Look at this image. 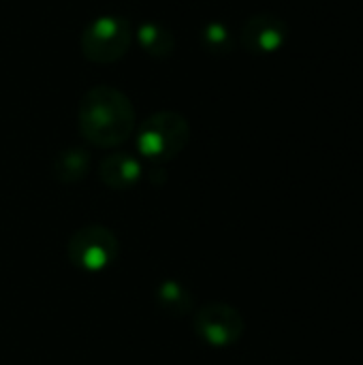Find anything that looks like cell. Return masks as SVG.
I'll use <instances>...</instances> for the list:
<instances>
[{"label":"cell","mask_w":363,"mask_h":365,"mask_svg":"<svg viewBox=\"0 0 363 365\" xmlns=\"http://www.w3.org/2000/svg\"><path fill=\"white\" fill-rule=\"evenodd\" d=\"M53 178L62 184H77L90 171V154L83 148H66L53 156Z\"/></svg>","instance_id":"9"},{"label":"cell","mask_w":363,"mask_h":365,"mask_svg":"<svg viewBox=\"0 0 363 365\" xmlns=\"http://www.w3.org/2000/svg\"><path fill=\"white\" fill-rule=\"evenodd\" d=\"M137 41L141 49L154 58H167L175 49V36L169 28H165L158 21H143L137 28Z\"/></svg>","instance_id":"10"},{"label":"cell","mask_w":363,"mask_h":365,"mask_svg":"<svg viewBox=\"0 0 363 365\" xmlns=\"http://www.w3.org/2000/svg\"><path fill=\"white\" fill-rule=\"evenodd\" d=\"M193 329L197 338L208 346L227 349L242 340L246 323L237 308L223 302H212L195 312Z\"/></svg>","instance_id":"5"},{"label":"cell","mask_w":363,"mask_h":365,"mask_svg":"<svg viewBox=\"0 0 363 365\" xmlns=\"http://www.w3.org/2000/svg\"><path fill=\"white\" fill-rule=\"evenodd\" d=\"M201 45L210 53H229L235 47L233 32L223 21H210L201 30Z\"/></svg>","instance_id":"11"},{"label":"cell","mask_w":363,"mask_h":365,"mask_svg":"<svg viewBox=\"0 0 363 365\" xmlns=\"http://www.w3.org/2000/svg\"><path fill=\"white\" fill-rule=\"evenodd\" d=\"M77 126L88 143L96 148H116L135 130L133 103L113 86H94L79 103Z\"/></svg>","instance_id":"1"},{"label":"cell","mask_w":363,"mask_h":365,"mask_svg":"<svg viewBox=\"0 0 363 365\" xmlns=\"http://www.w3.org/2000/svg\"><path fill=\"white\" fill-rule=\"evenodd\" d=\"M98 175H101L103 184L109 186L111 190H128L135 184H139V180L143 175V167H141L139 158H135L133 154L113 152L101 160Z\"/></svg>","instance_id":"7"},{"label":"cell","mask_w":363,"mask_h":365,"mask_svg":"<svg viewBox=\"0 0 363 365\" xmlns=\"http://www.w3.org/2000/svg\"><path fill=\"white\" fill-rule=\"evenodd\" d=\"M289 38V26L274 13H257L246 19L240 32V43L246 51L257 56L276 53Z\"/></svg>","instance_id":"6"},{"label":"cell","mask_w":363,"mask_h":365,"mask_svg":"<svg viewBox=\"0 0 363 365\" xmlns=\"http://www.w3.org/2000/svg\"><path fill=\"white\" fill-rule=\"evenodd\" d=\"M120 255V242L111 229L103 225H86L77 229L66 246L68 261L88 274H98L116 263Z\"/></svg>","instance_id":"4"},{"label":"cell","mask_w":363,"mask_h":365,"mask_svg":"<svg viewBox=\"0 0 363 365\" xmlns=\"http://www.w3.org/2000/svg\"><path fill=\"white\" fill-rule=\"evenodd\" d=\"M135 30L126 17L101 15L92 19L81 34V53L94 64H113L126 56L133 43Z\"/></svg>","instance_id":"3"},{"label":"cell","mask_w":363,"mask_h":365,"mask_svg":"<svg viewBox=\"0 0 363 365\" xmlns=\"http://www.w3.org/2000/svg\"><path fill=\"white\" fill-rule=\"evenodd\" d=\"M156 306L169 317H188L195 310L193 293L180 280H160L154 293Z\"/></svg>","instance_id":"8"},{"label":"cell","mask_w":363,"mask_h":365,"mask_svg":"<svg viewBox=\"0 0 363 365\" xmlns=\"http://www.w3.org/2000/svg\"><path fill=\"white\" fill-rule=\"evenodd\" d=\"M190 139V124L178 111H156L145 118L137 133V150L150 163L173 160Z\"/></svg>","instance_id":"2"}]
</instances>
